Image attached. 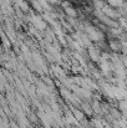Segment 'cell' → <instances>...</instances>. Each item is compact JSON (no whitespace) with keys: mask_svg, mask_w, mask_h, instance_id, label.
<instances>
[{"mask_svg":"<svg viewBox=\"0 0 127 128\" xmlns=\"http://www.w3.org/2000/svg\"><path fill=\"white\" fill-rule=\"evenodd\" d=\"M85 32L87 34V36L90 38V40L91 41H93V42H100L101 40H102V32L100 31V30H97L96 28H93V26H90V25H87L86 28H85Z\"/></svg>","mask_w":127,"mask_h":128,"instance_id":"6da1fadb","label":"cell"},{"mask_svg":"<svg viewBox=\"0 0 127 128\" xmlns=\"http://www.w3.org/2000/svg\"><path fill=\"white\" fill-rule=\"evenodd\" d=\"M18 5L20 6V10H23L24 12H29L30 11V8H29V4L24 0H16Z\"/></svg>","mask_w":127,"mask_h":128,"instance_id":"9c48e42d","label":"cell"},{"mask_svg":"<svg viewBox=\"0 0 127 128\" xmlns=\"http://www.w3.org/2000/svg\"><path fill=\"white\" fill-rule=\"evenodd\" d=\"M108 47L112 52H118L122 50V44L121 41H117V40H111L108 44Z\"/></svg>","mask_w":127,"mask_h":128,"instance_id":"277c9868","label":"cell"},{"mask_svg":"<svg viewBox=\"0 0 127 128\" xmlns=\"http://www.w3.org/2000/svg\"><path fill=\"white\" fill-rule=\"evenodd\" d=\"M110 6L115 8V9H118V8H122L126 2V0H105Z\"/></svg>","mask_w":127,"mask_h":128,"instance_id":"8992f818","label":"cell"},{"mask_svg":"<svg viewBox=\"0 0 127 128\" xmlns=\"http://www.w3.org/2000/svg\"><path fill=\"white\" fill-rule=\"evenodd\" d=\"M62 8H64V11H65V14L69 16V18H77V11L71 6V5H69L67 2H62Z\"/></svg>","mask_w":127,"mask_h":128,"instance_id":"3957f363","label":"cell"},{"mask_svg":"<svg viewBox=\"0 0 127 128\" xmlns=\"http://www.w3.org/2000/svg\"><path fill=\"white\" fill-rule=\"evenodd\" d=\"M88 56H90V60L93 61V62H97L98 64L101 61V51L97 47L90 46L88 47Z\"/></svg>","mask_w":127,"mask_h":128,"instance_id":"7a4b0ae2","label":"cell"},{"mask_svg":"<svg viewBox=\"0 0 127 128\" xmlns=\"http://www.w3.org/2000/svg\"><path fill=\"white\" fill-rule=\"evenodd\" d=\"M91 107H92V111H93L95 114H100L102 112V106H101V103H100L98 100H93L91 102Z\"/></svg>","mask_w":127,"mask_h":128,"instance_id":"5b68a950","label":"cell"},{"mask_svg":"<svg viewBox=\"0 0 127 128\" xmlns=\"http://www.w3.org/2000/svg\"><path fill=\"white\" fill-rule=\"evenodd\" d=\"M91 126L93 128H105L103 121L100 120V118H92L91 120Z\"/></svg>","mask_w":127,"mask_h":128,"instance_id":"52a82bcc","label":"cell"},{"mask_svg":"<svg viewBox=\"0 0 127 128\" xmlns=\"http://www.w3.org/2000/svg\"><path fill=\"white\" fill-rule=\"evenodd\" d=\"M72 113L75 114V117L80 121V122H82L84 120H86V117H85V112H82V111H79L77 108H72Z\"/></svg>","mask_w":127,"mask_h":128,"instance_id":"ba28073f","label":"cell"},{"mask_svg":"<svg viewBox=\"0 0 127 128\" xmlns=\"http://www.w3.org/2000/svg\"><path fill=\"white\" fill-rule=\"evenodd\" d=\"M49 1H50L51 4H57V2H59V0H49Z\"/></svg>","mask_w":127,"mask_h":128,"instance_id":"8fae6325","label":"cell"},{"mask_svg":"<svg viewBox=\"0 0 127 128\" xmlns=\"http://www.w3.org/2000/svg\"><path fill=\"white\" fill-rule=\"evenodd\" d=\"M54 36V32H49L47 31V34H46V40H47V42H52V38Z\"/></svg>","mask_w":127,"mask_h":128,"instance_id":"30bf717a","label":"cell"}]
</instances>
